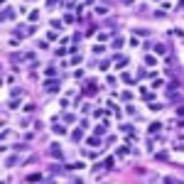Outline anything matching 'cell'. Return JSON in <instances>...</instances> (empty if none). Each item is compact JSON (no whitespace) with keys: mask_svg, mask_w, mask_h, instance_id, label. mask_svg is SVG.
Instances as JSON below:
<instances>
[{"mask_svg":"<svg viewBox=\"0 0 184 184\" xmlns=\"http://www.w3.org/2000/svg\"><path fill=\"white\" fill-rule=\"evenodd\" d=\"M27 179H30V182H37V179H42V174H37V172H35V174H30Z\"/></svg>","mask_w":184,"mask_h":184,"instance_id":"obj_1","label":"cell"}]
</instances>
